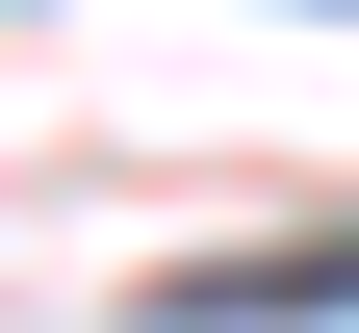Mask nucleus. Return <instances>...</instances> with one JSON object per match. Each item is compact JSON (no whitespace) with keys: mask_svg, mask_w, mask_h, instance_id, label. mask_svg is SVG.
I'll list each match as a JSON object with an SVG mask.
<instances>
[{"mask_svg":"<svg viewBox=\"0 0 359 333\" xmlns=\"http://www.w3.org/2000/svg\"><path fill=\"white\" fill-rule=\"evenodd\" d=\"M308 308H359V231L334 257H180L154 282V333H308Z\"/></svg>","mask_w":359,"mask_h":333,"instance_id":"f257e3e1","label":"nucleus"}]
</instances>
